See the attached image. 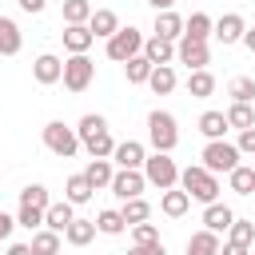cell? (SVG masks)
<instances>
[{
    "mask_svg": "<svg viewBox=\"0 0 255 255\" xmlns=\"http://www.w3.org/2000/svg\"><path fill=\"white\" fill-rule=\"evenodd\" d=\"M143 56L151 60V64H171L175 60V40H163V36H147L143 40Z\"/></svg>",
    "mask_w": 255,
    "mask_h": 255,
    "instance_id": "obj_19",
    "label": "cell"
},
{
    "mask_svg": "<svg viewBox=\"0 0 255 255\" xmlns=\"http://www.w3.org/2000/svg\"><path fill=\"white\" fill-rule=\"evenodd\" d=\"M143 159H147V151H143L139 139H124V143H116V151H112V163H116V167H143Z\"/></svg>",
    "mask_w": 255,
    "mask_h": 255,
    "instance_id": "obj_13",
    "label": "cell"
},
{
    "mask_svg": "<svg viewBox=\"0 0 255 255\" xmlns=\"http://www.w3.org/2000/svg\"><path fill=\"white\" fill-rule=\"evenodd\" d=\"M96 12L92 0H64V24H88Z\"/></svg>",
    "mask_w": 255,
    "mask_h": 255,
    "instance_id": "obj_35",
    "label": "cell"
},
{
    "mask_svg": "<svg viewBox=\"0 0 255 255\" xmlns=\"http://www.w3.org/2000/svg\"><path fill=\"white\" fill-rule=\"evenodd\" d=\"M104 48H108V60L128 64L131 56H139V52H143V32L128 24V28H120L116 36H108V40H104Z\"/></svg>",
    "mask_w": 255,
    "mask_h": 255,
    "instance_id": "obj_5",
    "label": "cell"
},
{
    "mask_svg": "<svg viewBox=\"0 0 255 255\" xmlns=\"http://www.w3.org/2000/svg\"><path fill=\"white\" fill-rule=\"evenodd\" d=\"M151 68H155V64H151V60H147V56L139 52V56H131V60L124 64V76H128V84H147Z\"/></svg>",
    "mask_w": 255,
    "mask_h": 255,
    "instance_id": "obj_33",
    "label": "cell"
},
{
    "mask_svg": "<svg viewBox=\"0 0 255 255\" xmlns=\"http://www.w3.org/2000/svg\"><path fill=\"white\" fill-rule=\"evenodd\" d=\"M76 219V203H68V199H60V203H48V211H44V227H52V231H68V223Z\"/></svg>",
    "mask_w": 255,
    "mask_h": 255,
    "instance_id": "obj_15",
    "label": "cell"
},
{
    "mask_svg": "<svg viewBox=\"0 0 255 255\" xmlns=\"http://www.w3.org/2000/svg\"><path fill=\"white\" fill-rule=\"evenodd\" d=\"M96 44V36H92V28L88 24H64V48L76 56V52H88Z\"/></svg>",
    "mask_w": 255,
    "mask_h": 255,
    "instance_id": "obj_18",
    "label": "cell"
},
{
    "mask_svg": "<svg viewBox=\"0 0 255 255\" xmlns=\"http://www.w3.org/2000/svg\"><path fill=\"white\" fill-rule=\"evenodd\" d=\"M143 187H147V175H143V167H116V175H112V195L124 203V199H135V195H143Z\"/></svg>",
    "mask_w": 255,
    "mask_h": 255,
    "instance_id": "obj_8",
    "label": "cell"
},
{
    "mask_svg": "<svg viewBox=\"0 0 255 255\" xmlns=\"http://www.w3.org/2000/svg\"><path fill=\"white\" fill-rule=\"evenodd\" d=\"M92 80H96V64L88 60V52H76V56H68L64 60V88L68 92H88L92 88Z\"/></svg>",
    "mask_w": 255,
    "mask_h": 255,
    "instance_id": "obj_7",
    "label": "cell"
},
{
    "mask_svg": "<svg viewBox=\"0 0 255 255\" xmlns=\"http://www.w3.org/2000/svg\"><path fill=\"white\" fill-rule=\"evenodd\" d=\"M84 147H88V155H92V159H112V151H116V139H112V131H100V135L84 139Z\"/></svg>",
    "mask_w": 255,
    "mask_h": 255,
    "instance_id": "obj_36",
    "label": "cell"
},
{
    "mask_svg": "<svg viewBox=\"0 0 255 255\" xmlns=\"http://www.w3.org/2000/svg\"><path fill=\"white\" fill-rule=\"evenodd\" d=\"M227 239H231V243L251 247V243H255V219H235V223L227 227Z\"/></svg>",
    "mask_w": 255,
    "mask_h": 255,
    "instance_id": "obj_39",
    "label": "cell"
},
{
    "mask_svg": "<svg viewBox=\"0 0 255 255\" xmlns=\"http://www.w3.org/2000/svg\"><path fill=\"white\" fill-rule=\"evenodd\" d=\"M147 139H151V147H155V151H175V143H179L175 116H171V112H163V108L147 112Z\"/></svg>",
    "mask_w": 255,
    "mask_h": 255,
    "instance_id": "obj_3",
    "label": "cell"
},
{
    "mask_svg": "<svg viewBox=\"0 0 255 255\" xmlns=\"http://www.w3.org/2000/svg\"><path fill=\"white\" fill-rule=\"evenodd\" d=\"M243 32H247V20L239 16V12H223L219 20H215V40L227 48V44H243Z\"/></svg>",
    "mask_w": 255,
    "mask_h": 255,
    "instance_id": "obj_10",
    "label": "cell"
},
{
    "mask_svg": "<svg viewBox=\"0 0 255 255\" xmlns=\"http://www.w3.org/2000/svg\"><path fill=\"white\" fill-rule=\"evenodd\" d=\"M20 203H24V207H40V211H48L52 195H48V187H44V183H28V187L20 191Z\"/></svg>",
    "mask_w": 255,
    "mask_h": 255,
    "instance_id": "obj_37",
    "label": "cell"
},
{
    "mask_svg": "<svg viewBox=\"0 0 255 255\" xmlns=\"http://www.w3.org/2000/svg\"><path fill=\"white\" fill-rule=\"evenodd\" d=\"M32 76H36V84H60L64 80V60L60 56H52V52H40L36 60H32Z\"/></svg>",
    "mask_w": 255,
    "mask_h": 255,
    "instance_id": "obj_11",
    "label": "cell"
},
{
    "mask_svg": "<svg viewBox=\"0 0 255 255\" xmlns=\"http://www.w3.org/2000/svg\"><path fill=\"white\" fill-rule=\"evenodd\" d=\"M92 191H96V187L88 183V175H84V171H76V175H68V187H64V199L80 207V203H88V199H92Z\"/></svg>",
    "mask_w": 255,
    "mask_h": 255,
    "instance_id": "obj_22",
    "label": "cell"
},
{
    "mask_svg": "<svg viewBox=\"0 0 255 255\" xmlns=\"http://www.w3.org/2000/svg\"><path fill=\"white\" fill-rule=\"evenodd\" d=\"M143 175H147V183H151V187H159V191L179 187V167H175L171 151H151V155L143 159Z\"/></svg>",
    "mask_w": 255,
    "mask_h": 255,
    "instance_id": "obj_4",
    "label": "cell"
},
{
    "mask_svg": "<svg viewBox=\"0 0 255 255\" xmlns=\"http://www.w3.org/2000/svg\"><path fill=\"white\" fill-rule=\"evenodd\" d=\"M32 255H60V231L52 227L32 231Z\"/></svg>",
    "mask_w": 255,
    "mask_h": 255,
    "instance_id": "obj_29",
    "label": "cell"
},
{
    "mask_svg": "<svg viewBox=\"0 0 255 255\" xmlns=\"http://www.w3.org/2000/svg\"><path fill=\"white\" fill-rule=\"evenodd\" d=\"M96 231H100V235H124V231H128L124 211H120V207H104V211L96 215Z\"/></svg>",
    "mask_w": 255,
    "mask_h": 255,
    "instance_id": "obj_23",
    "label": "cell"
},
{
    "mask_svg": "<svg viewBox=\"0 0 255 255\" xmlns=\"http://www.w3.org/2000/svg\"><path fill=\"white\" fill-rule=\"evenodd\" d=\"M175 84H179V76H175V68H171V64H155V68H151V76H147V88H151L155 96L175 92Z\"/></svg>",
    "mask_w": 255,
    "mask_h": 255,
    "instance_id": "obj_20",
    "label": "cell"
},
{
    "mask_svg": "<svg viewBox=\"0 0 255 255\" xmlns=\"http://www.w3.org/2000/svg\"><path fill=\"white\" fill-rule=\"evenodd\" d=\"M155 239H159L155 223H147V219H143V223H135V227H131V243H155Z\"/></svg>",
    "mask_w": 255,
    "mask_h": 255,
    "instance_id": "obj_42",
    "label": "cell"
},
{
    "mask_svg": "<svg viewBox=\"0 0 255 255\" xmlns=\"http://www.w3.org/2000/svg\"><path fill=\"white\" fill-rule=\"evenodd\" d=\"M219 255H251V247H243V243H231V239H227V243L219 247Z\"/></svg>",
    "mask_w": 255,
    "mask_h": 255,
    "instance_id": "obj_45",
    "label": "cell"
},
{
    "mask_svg": "<svg viewBox=\"0 0 255 255\" xmlns=\"http://www.w3.org/2000/svg\"><path fill=\"white\" fill-rule=\"evenodd\" d=\"M227 128H231V124H227V112H203V116H199V131H203L207 139H223Z\"/></svg>",
    "mask_w": 255,
    "mask_h": 255,
    "instance_id": "obj_30",
    "label": "cell"
},
{
    "mask_svg": "<svg viewBox=\"0 0 255 255\" xmlns=\"http://www.w3.org/2000/svg\"><path fill=\"white\" fill-rule=\"evenodd\" d=\"M243 48L255 56V28H247V32H243Z\"/></svg>",
    "mask_w": 255,
    "mask_h": 255,
    "instance_id": "obj_49",
    "label": "cell"
},
{
    "mask_svg": "<svg viewBox=\"0 0 255 255\" xmlns=\"http://www.w3.org/2000/svg\"><path fill=\"white\" fill-rule=\"evenodd\" d=\"M175 60L187 64V68L195 72V68H207V64H211V48H207V40L179 36V40H175Z\"/></svg>",
    "mask_w": 255,
    "mask_h": 255,
    "instance_id": "obj_9",
    "label": "cell"
},
{
    "mask_svg": "<svg viewBox=\"0 0 255 255\" xmlns=\"http://www.w3.org/2000/svg\"><path fill=\"white\" fill-rule=\"evenodd\" d=\"M92 4H96V0H92Z\"/></svg>",
    "mask_w": 255,
    "mask_h": 255,
    "instance_id": "obj_51",
    "label": "cell"
},
{
    "mask_svg": "<svg viewBox=\"0 0 255 255\" xmlns=\"http://www.w3.org/2000/svg\"><path fill=\"white\" fill-rule=\"evenodd\" d=\"M12 227H16V219L0 211V239H8V235H12Z\"/></svg>",
    "mask_w": 255,
    "mask_h": 255,
    "instance_id": "obj_46",
    "label": "cell"
},
{
    "mask_svg": "<svg viewBox=\"0 0 255 255\" xmlns=\"http://www.w3.org/2000/svg\"><path fill=\"white\" fill-rule=\"evenodd\" d=\"M155 36H163V40H179L183 36V16L175 12V8H163V12H155V28H151Z\"/></svg>",
    "mask_w": 255,
    "mask_h": 255,
    "instance_id": "obj_17",
    "label": "cell"
},
{
    "mask_svg": "<svg viewBox=\"0 0 255 255\" xmlns=\"http://www.w3.org/2000/svg\"><path fill=\"white\" fill-rule=\"evenodd\" d=\"M187 207H191V195H187L183 187H167V191L159 195V211H163L167 219H179V215H187Z\"/></svg>",
    "mask_w": 255,
    "mask_h": 255,
    "instance_id": "obj_14",
    "label": "cell"
},
{
    "mask_svg": "<svg viewBox=\"0 0 255 255\" xmlns=\"http://www.w3.org/2000/svg\"><path fill=\"white\" fill-rule=\"evenodd\" d=\"M215 32V20L207 16V12H191L187 20H183V36H191V40H207Z\"/></svg>",
    "mask_w": 255,
    "mask_h": 255,
    "instance_id": "obj_26",
    "label": "cell"
},
{
    "mask_svg": "<svg viewBox=\"0 0 255 255\" xmlns=\"http://www.w3.org/2000/svg\"><path fill=\"white\" fill-rule=\"evenodd\" d=\"M88 28H92V36H96V40H108V36H116V32H120V16H116L112 8H96V12H92V20H88Z\"/></svg>",
    "mask_w": 255,
    "mask_h": 255,
    "instance_id": "obj_16",
    "label": "cell"
},
{
    "mask_svg": "<svg viewBox=\"0 0 255 255\" xmlns=\"http://www.w3.org/2000/svg\"><path fill=\"white\" fill-rule=\"evenodd\" d=\"M219 247H223V243H219V235H215V231H207V227H203V231H195V235L187 239V255H219Z\"/></svg>",
    "mask_w": 255,
    "mask_h": 255,
    "instance_id": "obj_25",
    "label": "cell"
},
{
    "mask_svg": "<svg viewBox=\"0 0 255 255\" xmlns=\"http://www.w3.org/2000/svg\"><path fill=\"white\" fill-rule=\"evenodd\" d=\"M227 183H231V191H235V195H251V191H255V167L239 163L235 171H227Z\"/></svg>",
    "mask_w": 255,
    "mask_h": 255,
    "instance_id": "obj_32",
    "label": "cell"
},
{
    "mask_svg": "<svg viewBox=\"0 0 255 255\" xmlns=\"http://www.w3.org/2000/svg\"><path fill=\"white\" fill-rule=\"evenodd\" d=\"M147 4H151V8H155V12H163V8H171V4H175V0H147Z\"/></svg>",
    "mask_w": 255,
    "mask_h": 255,
    "instance_id": "obj_50",
    "label": "cell"
},
{
    "mask_svg": "<svg viewBox=\"0 0 255 255\" xmlns=\"http://www.w3.org/2000/svg\"><path fill=\"white\" fill-rule=\"evenodd\" d=\"M227 124L239 128V131L255 128V112H251V104H231V108H227Z\"/></svg>",
    "mask_w": 255,
    "mask_h": 255,
    "instance_id": "obj_38",
    "label": "cell"
},
{
    "mask_svg": "<svg viewBox=\"0 0 255 255\" xmlns=\"http://www.w3.org/2000/svg\"><path fill=\"white\" fill-rule=\"evenodd\" d=\"M124 223L128 227H135V223H143V219H151V203L143 199V195H135V199H124Z\"/></svg>",
    "mask_w": 255,
    "mask_h": 255,
    "instance_id": "obj_31",
    "label": "cell"
},
{
    "mask_svg": "<svg viewBox=\"0 0 255 255\" xmlns=\"http://www.w3.org/2000/svg\"><path fill=\"white\" fill-rule=\"evenodd\" d=\"M239 155H243V151H239L235 143H227V139H207V147H203V155H199V159H203V167H207V171H215V175L223 171V175H227V171H235V167H239Z\"/></svg>",
    "mask_w": 255,
    "mask_h": 255,
    "instance_id": "obj_6",
    "label": "cell"
},
{
    "mask_svg": "<svg viewBox=\"0 0 255 255\" xmlns=\"http://www.w3.org/2000/svg\"><path fill=\"white\" fill-rule=\"evenodd\" d=\"M231 223H235V211H231L227 203H219V199H215V203H203V227H207V231L223 235Z\"/></svg>",
    "mask_w": 255,
    "mask_h": 255,
    "instance_id": "obj_12",
    "label": "cell"
},
{
    "mask_svg": "<svg viewBox=\"0 0 255 255\" xmlns=\"http://www.w3.org/2000/svg\"><path fill=\"white\" fill-rule=\"evenodd\" d=\"M243 155H255V128H247V131H239V143H235Z\"/></svg>",
    "mask_w": 255,
    "mask_h": 255,
    "instance_id": "obj_44",
    "label": "cell"
},
{
    "mask_svg": "<svg viewBox=\"0 0 255 255\" xmlns=\"http://www.w3.org/2000/svg\"><path fill=\"white\" fill-rule=\"evenodd\" d=\"M64 239H68L72 247H88V243L96 239V219H72L68 231H64Z\"/></svg>",
    "mask_w": 255,
    "mask_h": 255,
    "instance_id": "obj_24",
    "label": "cell"
},
{
    "mask_svg": "<svg viewBox=\"0 0 255 255\" xmlns=\"http://www.w3.org/2000/svg\"><path fill=\"white\" fill-rule=\"evenodd\" d=\"M128 255H167V247L155 239V243H131V251Z\"/></svg>",
    "mask_w": 255,
    "mask_h": 255,
    "instance_id": "obj_43",
    "label": "cell"
},
{
    "mask_svg": "<svg viewBox=\"0 0 255 255\" xmlns=\"http://www.w3.org/2000/svg\"><path fill=\"white\" fill-rule=\"evenodd\" d=\"M227 96H231V104H251V100H255V80H251V76L227 80Z\"/></svg>",
    "mask_w": 255,
    "mask_h": 255,
    "instance_id": "obj_34",
    "label": "cell"
},
{
    "mask_svg": "<svg viewBox=\"0 0 255 255\" xmlns=\"http://www.w3.org/2000/svg\"><path fill=\"white\" fill-rule=\"evenodd\" d=\"M44 147H48L52 155H60V159H72V155L84 147V139H80V131L68 128L64 120H52V124H44Z\"/></svg>",
    "mask_w": 255,
    "mask_h": 255,
    "instance_id": "obj_2",
    "label": "cell"
},
{
    "mask_svg": "<svg viewBox=\"0 0 255 255\" xmlns=\"http://www.w3.org/2000/svg\"><path fill=\"white\" fill-rule=\"evenodd\" d=\"M251 255H255V251H251Z\"/></svg>",
    "mask_w": 255,
    "mask_h": 255,
    "instance_id": "obj_52",
    "label": "cell"
},
{
    "mask_svg": "<svg viewBox=\"0 0 255 255\" xmlns=\"http://www.w3.org/2000/svg\"><path fill=\"white\" fill-rule=\"evenodd\" d=\"M24 48V36H20V28H16V20H8V16H0V56H16Z\"/></svg>",
    "mask_w": 255,
    "mask_h": 255,
    "instance_id": "obj_21",
    "label": "cell"
},
{
    "mask_svg": "<svg viewBox=\"0 0 255 255\" xmlns=\"http://www.w3.org/2000/svg\"><path fill=\"white\" fill-rule=\"evenodd\" d=\"M16 223H20V227H28V231H40V227H44V211H40V207H24V203H20Z\"/></svg>",
    "mask_w": 255,
    "mask_h": 255,
    "instance_id": "obj_41",
    "label": "cell"
},
{
    "mask_svg": "<svg viewBox=\"0 0 255 255\" xmlns=\"http://www.w3.org/2000/svg\"><path fill=\"white\" fill-rule=\"evenodd\" d=\"M179 187H183L191 199H199V203H215V199H219V175L207 171L203 163L183 167V171H179Z\"/></svg>",
    "mask_w": 255,
    "mask_h": 255,
    "instance_id": "obj_1",
    "label": "cell"
},
{
    "mask_svg": "<svg viewBox=\"0 0 255 255\" xmlns=\"http://www.w3.org/2000/svg\"><path fill=\"white\" fill-rule=\"evenodd\" d=\"M4 255H32V243H8Z\"/></svg>",
    "mask_w": 255,
    "mask_h": 255,
    "instance_id": "obj_48",
    "label": "cell"
},
{
    "mask_svg": "<svg viewBox=\"0 0 255 255\" xmlns=\"http://www.w3.org/2000/svg\"><path fill=\"white\" fill-rule=\"evenodd\" d=\"M76 131H80V139H92V135L108 131V120H104V116H96V112H88V116L76 124Z\"/></svg>",
    "mask_w": 255,
    "mask_h": 255,
    "instance_id": "obj_40",
    "label": "cell"
},
{
    "mask_svg": "<svg viewBox=\"0 0 255 255\" xmlns=\"http://www.w3.org/2000/svg\"><path fill=\"white\" fill-rule=\"evenodd\" d=\"M187 92H191L195 100H207V96H215V76H211L207 68H195V72L187 76Z\"/></svg>",
    "mask_w": 255,
    "mask_h": 255,
    "instance_id": "obj_27",
    "label": "cell"
},
{
    "mask_svg": "<svg viewBox=\"0 0 255 255\" xmlns=\"http://www.w3.org/2000/svg\"><path fill=\"white\" fill-rule=\"evenodd\" d=\"M84 175H88V183L100 191V187H112V175H116V167H112V159H92V163L84 167Z\"/></svg>",
    "mask_w": 255,
    "mask_h": 255,
    "instance_id": "obj_28",
    "label": "cell"
},
{
    "mask_svg": "<svg viewBox=\"0 0 255 255\" xmlns=\"http://www.w3.org/2000/svg\"><path fill=\"white\" fill-rule=\"evenodd\" d=\"M20 8L32 12V16H40V12H44V0H20Z\"/></svg>",
    "mask_w": 255,
    "mask_h": 255,
    "instance_id": "obj_47",
    "label": "cell"
}]
</instances>
